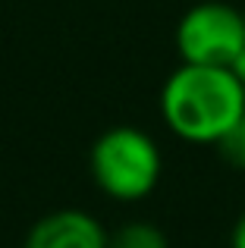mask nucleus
Here are the masks:
<instances>
[{"label":"nucleus","instance_id":"nucleus-1","mask_svg":"<svg viewBox=\"0 0 245 248\" xmlns=\"http://www.w3.org/2000/svg\"><path fill=\"white\" fill-rule=\"evenodd\" d=\"M160 116L183 141L217 145L245 116V85L230 66L179 63L160 88Z\"/></svg>","mask_w":245,"mask_h":248},{"label":"nucleus","instance_id":"nucleus-2","mask_svg":"<svg viewBox=\"0 0 245 248\" xmlns=\"http://www.w3.org/2000/svg\"><path fill=\"white\" fill-rule=\"evenodd\" d=\"M88 167H92L94 182L107 198L135 204L157 188L164 157H160L157 141L145 129L113 126L94 139Z\"/></svg>","mask_w":245,"mask_h":248},{"label":"nucleus","instance_id":"nucleus-3","mask_svg":"<svg viewBox=\"0 0 245 248\" xmlns=\"http://www.w3.org/2000/svg\"><path fill=\"white\" fill-rule=\"evenodd\" d=\"M245 44V13L220 0H204L183 13L176 25V50L183 63L233 66Z\"/></svg>","mask_w":245,"mask_h":248},{"label":"nucleus","instance_id":"nucleus-4","mask_svg":"<svg viewBox=\"0 0 245 248\" xmlns=\"http://www.w3.org/2000/svg\"><path fill=\"white\" fill-rule=\"evenodd\" d=\"M22 248H107V230L79 207H60L35 220Z\"/></svg>","mask_w":245,"mask_h":248},{"label":"nucleus","instance_id":"nucleus-5","mask_svg":"<svg viewBox=\"0 0 245 248\" xmlns=\"http://www.w3.org/2000/svg\"><path fill=\"white\" fill-rule=\"evenodd\" d=\"M107 248H170V239L157 223L132 220V223L107 232Z\"/></svg>","mask_w":245,"mask_h":248},{"label":"nucleus","instance_id":"nucleus-6","mask_svg":"<svg viewBox=\"0 0 245 248\" xmlns=\"http://www.w3.org/2000/svg\"><path fill=\"white\" fill-rule=\"evenodd\" d=\"M217 151H220V157L227 160L233 170H239V173H245V116L239 123H236L230 132L220 135V141H217Z\"/></svg>","mask_w":245,"mask_h":248},{"label":"nucleus","instance_id":"nucleus-7","mask_svg":"<svg viewBox=\"0 0 245 248\" xmlns=\"http://www.w3.org/2000/svg\"><path fill=\"white\" fill-rule=\"evenodd\" d=\"M230 248H245V211H242V217L236 220V226H233V239H230Z\"/></svg>","mask_w":245,"mask_h":248},{"label":"nucleus","instance_id":"nucleus-8","mask_svg":"<svg viewBox=\"0 0 245 248\" xmlns=\"http://www.w3.org/2000/svg\"><path fill=\"white\" fill-rule=\"evenodd\" d=\"M230 69H233V73H236V76H239V82L245 85V44H242V50H239V57H236V60H233V66H230Z\"/></svg>","mask_w":245,"mask_h":248}]
</instances>
